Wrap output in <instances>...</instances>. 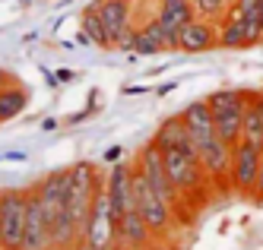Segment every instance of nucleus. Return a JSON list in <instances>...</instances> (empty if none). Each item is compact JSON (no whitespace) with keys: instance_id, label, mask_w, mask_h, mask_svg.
<instances>
[{"instance_id":"f257e3e1","label":"nucleus","mask_w":263,"mask_h":250,"mask_svg":"<svg viewBox=\"0 0 263 250\" xmlns=\"http://www.w3.org/2000/svg\"><path fill=\"white\" fill-rule=\"evenodd\" d=\"M67 200H64V209L70 213V219L77 222V228L86 235V219H89V206H92V197L102 184L99 171L92 162H77L73 168H67Z\"/></svg>"},{"instance_id":"f03ea898","label":"nucleus","mask_w":263,"mask_h":250,"mask_svg":"<svg viewBox=\"0 0 263 250\" xmlns=\"http://www.w3.org/2000/svg\"><path fill=\"white\" fill-rule=\"evenodd\" d=\"M83 244H89L92 250H111V247L118 244V213H115V206H111V197H108V190H105V181L99 184L96 197H92Z\"/></svg>"},{"instance_id":"7ed1b4c3","label":"nucleus","mask_w":263,"mask_h":250,"mask_svg":"<svg viewBox=\"0 0 263 250\" xmlns=\"http://www.w3.org/2000/svg\"><path fill=\"white\" fill-rule=\"evenodd\" d=\"M162 159H165V171L172 184L178 187L181 197H200L206 187H213L210 175H206V168L197 156L184 149H162Z\"/></svg>"},{"instance_id":"20e7f679","label":"nucleus","mask_w":263,"mask_h":250,"mask_svg":"<svg viewBox=\"0 0 263 250\" xmlns=\"http://www.w3.org/2000/svg\"><path fill=\"white\" fill-rule=\"evenodd\" d=\"M29 190H0V250H20L26 232Z\"/></svg>"},{"instance_id":"39448f33","label":"nucleus","mask_w":263,"mask_h":250,"mask_svg":"<svg viewBox=\"0 0 263 250\" xmlns=\"http://www.w3.org/2000/svg\"><path fill=\"white\" fill-rule=\"evenodd\" d=\"M134 165H137V162H134ZM134 197H137L140 216L146 219L149 228H153V235H156V238H165V235L175 228V209L168 206L153 187H149V181L140 175V168H134Z\"/></svg>"},{"instance_id":"423d86ee","label":"nucleus","mask_w":263,"mask_h":250,"mask_svg":"<svg viewBox=\"0 0 263 250\" xmlns=\"http://www.w3.org/2000/svg\"><path fill=\"white\" fill-rule=\"evenodd\" d=\"M137 168H140V175L149 181V187L156 190V194L175 209V213H181V206H184V197L178 194V187L172 184V178H168V171H165V159H162V149L156 143H146L140 152H137Z\"/></svg>"},{"instance_id":"0eeeda50","label":"nucleus","mask_w":263,"mask_h":250,"mask_svg":"<svg viewBox=\"0 0 263 250\" xmlns=\"http://www.w3.org/2000/svg\"><path fill=\"white\" fill-rule=\"evenodd\" d=\"M257 175H260V146L251 140H241L232 146V190L244 197H254L257 190Z\"/></svg>"},{"instance_id":"6e6552de","label":"nucleus","mask_w":263,"mask_h":250,"mask_svg":"<svg viewBox=\"0 0 263 250\" xmlns=\"http://www.w3.org/2000/svg\"><path fill=\"white\" fill-rule=\"evenodd\" d=\"M197 156H200L206 175H210V181L216 187H232V181H229V175H232V146L229 143H222L219 137H210V140L197 143Z\"/></svg>"},{"instance_id":"1a4fd4ad","label":"nucleus","mask_w":263,"mask_h":250,"mask_svg":"<svg viewBox=\"0 0 263 250\" xmlns=\"http://www.w3.org/2000/svg\"><path fill=\"white\" fill-rule=\"evenodd\" d=\"M175 48L184 51V54H203V51L219 48V23H216V19L194 16L191 23H187V26L178 32Z\"/></svg>"},{"instance_id":"9d476101","label":"nucleus","mask_w":263,"mask_h":250,"mask_svg":"<svg viewBox=\"0 0 263 250\" xmlns=\"http://www.w3.org/2000/svg\"><path fill=\"white\" fill-rule=\"evenodd\" d=\"M134 168H137V165L118 162V165H111L108 178H105V190H108L111 206H115L118 216H124L127 209L137 206V197H134Z\"/></svg>"},{"instance_id":"9b49d317","label":"nucleus","mask_w":263,"mask_h":250,"mask_svg":"<svg viewBox=\"0 0 263 250\" xmlns=\"http://www.w3.org/2000/svg\"><path fill=\"white\" fill-rule=\"evenodd\" d=\"M67 181H70L67 171H51V175H45L39 184H32V194L39 197V203H42V213H45V219H48V228H51L54 219H58V213L64 209Z\"/></svg>"},{"instance_id":"f8f14e48","label":"nucleus","mask_w":263,"mask_h":250,"mask_svg":"<svg viewBox=\"0 0 263 250\" xmlns=\"http://www.w3.org/2000/svg\"><path fill=\"white\" fill-rule=\"evenodd\" d=\"M96 10L105 23L111 45L118 48V42L134 29V0H96Z\"/></svg>"},{"instance_id":"ddd939ff","label":"nucleus","mask_w":263,"mask_h":250,"mask_svg":"<svg viewBox=\"0 0 263 250\" xmlns=\"http://www.w3.org/2000/svg\"><path fill=\"white\" fill-rule=\"evenodd\" d=\"M20 250H51V228L42 213L39 197L29 187V203H26V232H23V247Z\"/></svg>"},{"instance_id":"4468645a","label":"nucleus","mask_w":263,"mask_h":250,"mask_svg":"<svg viewBox=\"0 0 263 250\" xmlns=\"http://www.w3.org/2000/svg\"><path fill=\"white\" fill-rule=\"evenodd\" d=\"M153 228L146 225V219L140 216V209H127L124 216H118V244L130 247V250H146L153 244Z\"/></svg>"},{"instance_id":"2eb2a0df","label":"nucleus","mask_w":263,"mask_h":250,"mask_svg":"<svg viewBox=\"0 0 263 250\" xmlns=\"http://www.w3.org/2000/svg\"><path fill=\"white\" fill-rule=\"evenodd\" d=\"M194 16H197V10H194L191 0H159L156 19L162 23V29H165V35H168V42H172V48H175V42H178V32L191 23Z\"/></svg>"},{"instance_id":"dca6fc26","label":"nucleus","mask_w":263,"mask_h":250,"mask_svg":"<svg viewBox=\"0 0 263 250\" xmlns=\"http://www.w3.org/2000/svg\"><path fill=\"white\" fill-rule=\"evenodd\" d=\"M153 143L159 149H184V152H191V156H197V143H194V137H191V130H187V124H184L181 114H175V118H168V121L159 124Z\"/></svg>"},{"instance_id":"f3484780","label":"nucleus","mask_w":263,"mask_h":250,"mask_svg":"<svg viewBox=\"0 0 263 250\" xmlns=\"http://www.w3.org/2000/svg\"><path fill=\"white\" fill-rule=\"evenodd\" d=\"M181 118H184L187 130H191L194 143H203V140L216 137V118H213V108H210V102H206V99L191 102V105L181 111Z\"/></svg>"},{"instance_id":"a211bd4d","label":"nucleus","mask_w":263,"mask_h":250,"mask_svg":"<svg viewBox=\"0 0 263 250\" xmlns=\"http://www.w3.org/2000/svg\"><path fill=\"white\" fill-rule=\"evenodd\" d=\"M168 48H172V42H168V35H165V29H162V23L156 16L146 19L140 29H134V54L153 57V54H162Z\"/></svg>"},{"instance_id":"6ab92c4d","label":"nucleus","mask_w":263,"mask_h":250,"mask_svg":"<svg viewBox=\"0 0 263 250\" xmlns=\"http://www.w3.org/2000/svg\"><path fill=\"white\" fill-rule=\"evenodd\" d=\"M219 48H248V16L235 4L219 19Z\"/></svg>"},{"instance_id":"aec40b11","label":"nucleus","mask_w":263,"mask_h":250,"mask_svg":"<svg viewBox=\"0 0 263 250\" xmlns=\"http://www.w3.org/2000/svg\"><path fill=\"white\" fill-rule=\"evenodd\" d=\"M213 118H216V137L222 143H241L244 140V105L238 108H225V111H213Z\"/></svg>"},{"instance_id":"412c9836","label":"nucleus","mask_w":263,"mask_h":250,"mask_svg":"<svg viewBox=\"0 0 263 250\" xmlns=\"http://www.w3.org/2000/svg\"><path fill=\"white\" fill-rule=\"evenodd\" d=\"M29 105V89L23 83H7V86H0V124H7L13 118H20V114L26 111Z\"/></svg>"},{"instance_id":"4be33fe9","label":"nucleus","mask_w":263,"mask_h":250,"mask_svg":"<svg viewBox=\"0 0 263 250\" xmlns=\"http://www.w3.org/2000/svg\"><path fill=\"white\" fill-rule=\"evenodd\" d=\"M244 140L263 146V92H248V102H244Z\"/></svg>"},{"instance_id":"5701e85b","label":"nucleus","mask_w":263,"mask_h":250,"mask_svg":"<svg viewBox=\"0 0 263 250\" xmlns=\"http://www.w3.org/2000/svg\"><path fill=\"white\" fill-rule=\"evenodd\" d=\"M80 26H83V32L92 38V45H99V48H115V45H111V38H108V32H105V23H102V16H99L96 4L83 10Z\"/></svg>"},{"instance_id":"b1692460","label":"nucleus","mask_w":263,"mask_h":250,"mask_svg":"<svg viewBox=\"0 0 263 250\" xmlns=\"http://www.w3.org/2000/svg\"><path fill=\"white\" fill-rule=\"evenodd\" d=\"M194 4V10H197V16H203V19H219L229 13V7H232V0H191Z\"/></svg>"},{"instance_id":"393cba45","label":"nucleus","mask_w":263,"mask_h":250,"mask_svg":"<svg viewBox=\"0 0 263 250\" xmlns=\"http://www.w3.org/2000/svg\"><path fill=\"white\" fill-rule=\"evenodd\" d=\"M254 197L263 200V146H260V175H257V190H254Z\"/></svg>"},{"instance_id":"a878e982","label":"nucleus","mask_w":263,"mask_h":250,"mask_svg":"<svg viewBox=\"0 0 263 250\" xmlns=\"http://www.w3.org/2000/svg\"><path fill=\"white\" fill-rule=\"evenodd\" d=\"M251 19H257V23H260V29H263V0H257V7H254Z\"/></svg>"},{"instance_id":"bb28decb","label":"nucleus","mask_w":263,"mask_h":250,"mask_svg":"<svg viewBox=\"0 0 263 250\" xmlns=\"http://www.w3.org/2000/svg\"><path fill=\"white\" fill-rule=\"evenodd\" d=\"M175 89H178V83H165V86L156 89V95H168V92H175Z\"/></svg>"},{"instance_id":"cd10ccee","label":"nucleus","mask_w":263,"mask_h":250,"mask_svg":"<svg viewBox=\"0 0 263 250\" xmlns=\"http://www.w3.org/2000/svg\"><path fill=\"white\" fill-rule=\"evenodd\" d=\"M7 83H13V76L7 70H0V86H7Z\"/></svg>"},{"instance_id":"c85d7f7f","label":"nucleus","mask_w":263,"mask_h":250,"mask_svg":"<svg viewBox=\"0 0 263 250\" xmlns=\"http://www.w3.org/2000/svg\"><path fill=\"white\" fill-rule=\"evenodd\" d=\"M111 250H130V247H124V244H115V247H111Z\"/></svg>"},{"instance_id":"c756f323","label":"nucleus","mask_w":263,"mask_h":250,"mask_svg":"<svg viewBox=\"0 0 263 250\" xmlns=\"http://www.w3.org/2000/svg\"><path fill=\"white\" fill-rule=\"evenodd\" d=\"M73 250H92V247L89 244H80V247H73Z\"/></svg>"}]
</instances>
